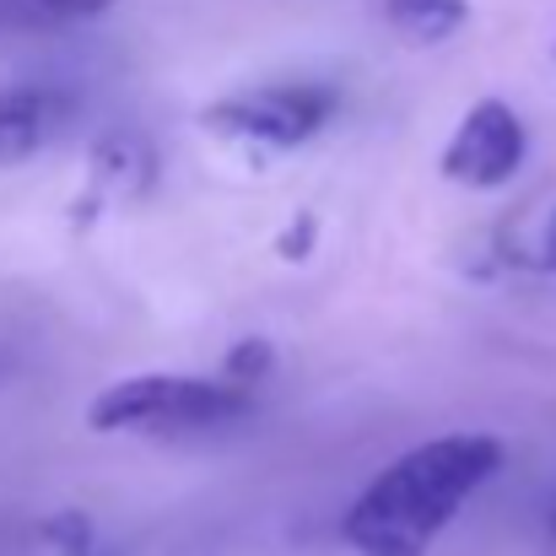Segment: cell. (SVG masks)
<instances>
[{
	"label": "cell",
	"mask_w": 556,
	"mask_h": 556,
	"mask_svg": "<svg viewBox=\"0 0 556 556\" xmlns=\"http://www.w3.org/2000/svg\"><path fill=\"white\" fill-rule=\"evenodd\" d=\"M254 410V394L200 372H130L103 383L87 400V427L103 438H147V443H185L238 427Z\"/></svg>",
	"instance_id": "cell-2"
},
{
	"label": "cell",
	"mask_w": 556,
	"mask_h": 556,
	"mask_svg": "<svg viewBox=\"0 0 556 556\" xmlns=\"http://www.w3.org/2000/svg\"><path fill=\"white\" fill-rule=\"evenodd\" d=\"M552 530H556V503H552Z\"/></svg>",
	"instance_id": "cell-11"
},
{
	"label": "cell",
	"mask_w": 556,
	"mask_h": 556,
	"mask_svg": "<svg viewBox=\"0 0 556 556\" xmlns=\"http://www.w3.org/2000/svg\"><path fill=\"white\" fill-rule=\"evenodd\" d=\"M341 98L319 81H270V87H243L222 92L200 109V130L232 152L254 157H287L319 141L336 119Z\"/></svg>",
	"instance_id": "cell-3"
},
{
	"label": "cell",
	"mask_w": 556,
	"mask_h": 556,
	"mask_svg": "<svg viewBox=\"0 0 556 556\" xmlns=\"http://www.w3.org/2000/svg\"><path fill=\"white\" fill-rule=\"evenodd\" d=\"M383 22L410 49H443L470 27V0H378Z\"/></svg>",
	"instance_id": "cell-7"
},
{
	"label": "cell",
	"mask_w": 556,
	"mask_h": 556,
	"mask_svg": "<svg viewBox=\"0 0 556 556\" xmlns=\"http://www.w3.org/2000/svg\"><path fill=\"white\" fill-rule=\"evenodd\" d=\"M530 260H535V270L556 276V211L541 222V232H535V243H530Z\"/></svg>",
	"instance_id": "cell-10"
},
{
	"label": "cell",
	"mask_w": 556,
	"mask_h": 556,
	"mask_svg": "<svg viewBox=\"0 0 556 556\" xmlns=\"http://www.w3.org/2000/svg\"><path fill=\"white\" fill-rule=\"evenodd\" d=\"M87 556H98V552H87Z\"/></svg>",
	"instance_id": "cell-12"
},
{
	"label": "cell",
	"mask_w": 556,
	"mask_h": 556,
	"mask_svg": "<svg viewBox=\"0 0 556 556\" xmlns=\"http://www.w3.org/2000/svg\"><path fill=\"white\" fill-rule=\"evenodd\" d=\"M508 448L492 432H438L394 454L341 514V541L352 556H427L470 497L497 481Z\"/></svg>",
	"instance_id": "cell-1"
},
{
	"label": "cell",
	"mask_w": 556,
	"mask_h": 556,
	"mask_svg": "<svg viewBox=\"0 0 556 556\" xmlns=\"http://www.w3.org/2000/svg\"><path fill=\"white\" fill-rule=\"evenodd\" d=\"M71 119V98L43 81L0 87V168H27L54 147V136Z\"/></svg>",
	"instance_id": "cell-5"
},
{
	"label": "cell",
	"mask_w": 556,
	"mask_h": 556,
	"mask_svg": "<svg viewBox=\"0 0 556 556\" xmlns=\"http://www.w3.org/2000/svg\"><path fill=\"white\" fill-rule=\"evenodd\" d=\"M530 163V125L508 98H476L443 141L438 174L459 189H503Z\"/></svg>",
	"instance_id": "cell-4"
},
{
	"label": "cell",
	"mask_w": 556,
	"mask_h": 556,
	"mask_svg": "<svg viewBox=\"0 0 556 556\" xmlns=\"http://www.w3.org/2000/svg\"><path fill=\"white\" fill-rule=\"evenodd\" d=\"M270 357H276V352H270L265 341H243V346H232V352H227V363H222V378L254 394V389H260V378L270 372Z\"/></svg>",
	"instance_id": "cell-9"
},
{
	"label": "cell",
	"mask_w": 556,
	"mask_h": 556,
	"mask_svg": "<svg viewBox=\"0 0 556 556\" xmlns=\"http://www.w3.org/2000/svg\"><path fill=\"white\" fill-rule=\"evenodd\" d=\"M157 174V157L147 141L136 136H109L98 152H92V174H87V194L98 200H136L141 189L152 185Z\"/></svg>",
	"instance_id": "cell-6"
},
{
	"label": "cell",
	"mask_w": 556,
	"mask_h": 556,
	"mask_svg": "<svg viewBox=\"0 0 556 556\" xmlns=\"http://www.w3.org/2000/svg\"><path fill=\"white\" fill-rule=\"evenodd\" d=\"M119 0H0V33H54L109 16Z\"/></svg>",
	"instance_id": "cell-8"
}]
</instances>
